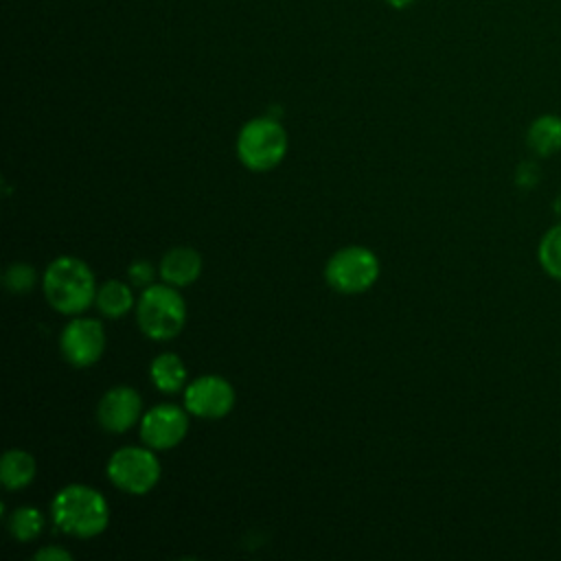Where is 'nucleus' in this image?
Returning <instances> with one entry per match:
<instances>
[{"label": "nucleus", "mask_w": 561, "mask_h": 561, "mask_svg": "<svg viewBox=\"0 0 561 561\" xmlns=\"http://www.w3.org/2000/svg\"><path fill=\"white\" fill-rule=\"evenodd\" d=\"M44 294L53 309L77 316L96 298L94 274L81 259L59 256L44 272Z\"/></svg>", "instance_id": "obj_1"}, {"label": "nucleus", "mask_w": 561, "mask_h": 561, "mask_svg": "<svg viewBox=\"0 0 561 561\" xmlns=\"http://www.w3.org/2000/svg\"><path fill=\"white\" fill-rule=\"evenodd\" d=\"M50 511L59 530L75 537H94L105 530L110 519L105 497L85 484L64 486L55 495Z\"/></svg>", "instance_id": "obj_2"}, {"label": "nucleus", "mask_w": 561, "mask_h": 561, "mask_svg": "<svg viewBox=\"0 0 561 561\" xmlns=\"http://www.w3.org/2000/svg\"><path fill=\"white\" fill-rule=\"evenodd\" d=\"M136 318L151 340H171L184 327L186 305L173 285H149L140 294Z\"/></svg>", "instance_id": "obj_3"}, {"label": "nucleus", "mask_w": 561, "mask_h": 561, "mask_svg": "<svg viewBox=\"0 0 561 561\" xmlns=\"http://www.w3.org/2000/svg\"><path fill=\"white\" fill-rule=\"evenodd\" d=\"M287 151V134L274 118H252L237 138L239 160L252 171H267L276 167Z\"/></svg>", "instance_id": "obj_4"}, {"label": "nucleus", "mask_w": 561, "mask_h": 561, "mask_svg": "<svg viewBox=\"0 0 561 561\" xmlns=\"http://www.w3.org/2000/svg\"><path fill=\"white\" fill-rule=\"evenodd\" d=\"M379 276L377 256L362 245H348L337 250L324 267L327 283L342 294L366 291Z\"/></svg>", "instance_id": "obj_5"}, {"label": "nucleus", "mask_w": 561, "mask_h": 561, "mask_svg": "<svg viewBox=\"0 0 561 561\" xmlns=\"http://www.w3.org/2000/svg\"><path fill=\"white\" fill-rule=\"evenodd\" d=\"M107 476L110 480L131 493L142 495L153 489L160 478V462L153 451L145 447H121L107 460Z\"/></svg>", "instance_id": "obj_6"}, {"label": "nucleus", "mask_w": 561, "mask_h": 561, "mask_svg": "<svg viewBox=\"0 0 561 561\" xmlns=\"http://www.w3.org/2000/svg\"><path fill=\"white\" fill-rule=\"evenodd\" d=\"M59 348L66 362L77 368L92 366L105 348V333L99 320L75 318L70 320L59 337Z\"/></svg>", "instance_id": "obj_7"}, {"label": "nucleus", "mask_w": 561, "mask_h": 561, "mask_svg": "<svg viewBox=\"0 0 561 561\" xmlns=\"http://www.w3.org/2000/svg\"><path fill=\"white\" fill-rule=\"evenodd\" d=\"M186 410L202 419H221L234 405V390L230 381L219 375L197 377L186 386L184 392Z\"/></svg>", "instance_id": "obj_8"}, {"label": "nucleus", "mask_w": 561, "mask_h": 561, "mask_svg": "<svg viewBox=\"0 0 561 561\" xmlns=\"http://www.w3.org/2000/svg\"><path fill=\"white\" fill-rule=\"evenodd\" d=\"M188 419L175 405H156L140 419V436L151 449H171L186 436Z\"/></svg>", "instance_id": "obj_9"}, {"label": "nucleus", "mask_w": 561, "mask_h": 561, "mask_svg": "<svg viewBox=\"0 0 561 561\" xmlns=\"http://www.w3.org/2000/svg\"><path fill=\"white\" fill-rule=\"evenodd\" d=\"M142 410L140 394L129 386H116L103 394L96 408V416L101 427L107 432H125L129 430Z\"/></svg>", "instance_id": "obj_10"}, {"label": "nucleus", "mask_w": 561, "mask_h": 561, "mask_svg": "<svg viewBox=\"0 0 561 561\" xmlns=\"http://www.w3.org/2000/svg\"><path fill=\"white\" fill-rule=\"evenodd\" d=\"M202 256L193 248H171L160 261V276L173 287H184L197 280Z\"/></svg>", "instance_id": "obj_11"}, {"label": "nucleus", "mask_w": 561, "mask_h": 561, "mask_svg": "<svg viewBox=\"0 0 561 561\" xmlns=\"http://www.w3.org/2000/svg\"><path fill=\"white\" fill-rule=\"evenodd\" d=\"M0 478L9 491L24 489L35 478V458L24 449H9L0 462Z\"/></svg>", "instance_id": "obj_12"}, {"label": "nucleus", "mask_w": 561, "mask_h": 561, "mask_svg": "<svg viewBox=\"0 0 561 561\" xmlns=\"http://www.w3.org/2000/svg\"><path fill=\"white\" fill-rule=\"evenodd\" d=\"M528 147L539 156H552L561 149V116L543 114L528 127Z\"/></svg>", "instance_id": "obj_13"}, {"label": "nucleus", "mask_w": 561, "mask_h": 561, "mask_svg": "<svg viewBox=\"0 0 561 561\" xmlns=\"http://www.w3.org/2000/svg\"><path fill=\"white\" fill-rule=\"evenodd\" d=\"M151 381L162 392H178L186 383V368L173 353H162L151 362Z\"/></svg>", "instance_id": "obj_14"}, {"label": "nucleus", "mask_w": 561, "mask_h": 561, "mask_svg": "<svg viewBox=\"0 0 561 561\" xmlns=\"http://www.w3.org/2000/svg\"><path fill=\"white\" fill-rule=\"evenodd\" d=\"M94 300H96V307L101 309V313L107 316V318H121L134 305L131 289L121 280H107L105 285H101L96 289Z\"/></svg>", "instance_id": "obj_15"}, {"label": "nucleus", "mask_w": 561, "mask_h": 561, "mask_svg": "<svg viewBox=\"0 0 561 561\" xmlns=\"http://www.w3.org/2000/svg\"><path fill=\"white\" fill-rule=\"evenodd\" d=\"M44 528V517L33 506H20L9 515V533L18 541H31L35 539Z\"/></svg>", "instance_id": "obj_16"}, {"label": "nucleus", "mask_w": 561, "mask_h": 561, "mask_svg": "<svg viewBox=\"0 0 561 561\" xmlns=\"http://www.w3.org/2000/svg\"><path fill=\"white\" fill-rule=\"evenodd\" d=\"M539 261L552 278L561 280V224L543 234L539 243Z\"/></svg>", "instance_id": "obj_17"}, {"label": "nucleus", "mask_w": 561, "mask_h": 561, "mask_svg": "<svg viewBox=\"0 0 561 561\" xmlns=\"http://www.w3.org/2000/svg\"><path fill=\"white\" fill-rule=\"evenodd\" d=\"M4 285L13 294H24L35 285V270L28 263H13L4 272Z\"/></svg>", "instance_id": "obj_18"}, {"label": "nucleus", "mask_w": 561, "mask_h": 561, "mask_svg": "<svg viewBox=\"0 0 561 561\" xmlns=\"http://www.w3.org/2000/svg\"><path fill=\"white\" fill-rule=\"evenodd\" d=\"M153 265L149 261H134L129 265V280L140 287H149L153 280Z\"/></svg>", "instance_id": "obj_19"}, {"label": "nucleus", "mask_w": 561, "mask_h": 561, "mask_svg": "<svg viewBox=\"0 0 561 561\" xmlns=\"http://www.w3.org/2000/svg\"><path fill=\"white\" fill-rule=\"evenodd\" d=\"M35 559H72V554L68 550H61V548H44L39 552H35Z\"/></svg>", "instance_id": "obj_20"}, {"label": "nucleus", "mask_w": 561, "mask_h": 561, "mask_svg": "<svg viewBox=\"0 0 561 561\" xmlns=\"http://www.w3.org/2000/svg\"><path fill=\"white\" fill-rule=\"evenodd\" d=\"M386 2H388L392 9H405V7L412 4L414 0H386Z\"/></svg>", "instance_id": "obj_21"}]
</instances>
